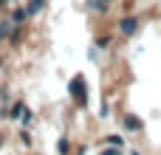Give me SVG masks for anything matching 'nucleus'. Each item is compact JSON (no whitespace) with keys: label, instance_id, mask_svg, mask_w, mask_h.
<instances>
[{"label":"nucleus","instance_id":"20e7f679","mask_svg":"<svg viewBox=\"0 0 161 155\" xmlns=\"http://www.w3.org/2000/svg\"><path fill=\"white\" fill-rule=\"evenodd\" d=\"M42 8H45V0H31V6H28L25 11H28V14H37V11H42Z\"/></svg>","mask_w":161,"mask_h":155},{"label":"nucleus","instance_id":"f03ea898","mask_svg":"<svg viewBox=\"0 0 161 155\" xmlns=\"http://www.w3.org/2000/svg\"><path fill=\"white\" fill-rule=\"evenodd\" d=\"M119 31L127 34V37L136 34V31H139V17H122V20H119Z\"/></svg>","mask_w":161,"mask_h":155},{"label":"nucleus","instance_id":"6e6552de","mask_svg":"<svg viewBox=\"0 0 161 155\" xmlns=\"http://www.w3.org/2000/svg\"><path fill=\"white\" fill-rule=\"evenodd\" d=\"M133 155H142V152H133Z\"/></svg>","mask_w":161,"mask_h":155},{"label":"nucleus","instance_id":"423d86ee","mask_svg":"<svg viewBox=\"0 0 161 155\" xmlns=\"http://www.w3.org/2000/svg\"><path fill=\"white\" fill-rule=\"evenodd\" d=\"M102 155H122V147H110V150H105Z\"/></svg>","mask_w":161,"mask_h":155},{"label":"nucleus","instance_id":"7ed1b4c3","mask_svg":"<svg viewBox=\"0 0 161 155\" xmlns=\"http://www.w3.org/2000/svg\"><path fill=\"white\" fill-rule=\"evenodd\" d=\"M125 127H127V130H133V133H139V130H142L144 124H142V121H139L136 116H125Z\"/></svg>","mask_w":161,"mask_h":155},{"label":"nucleus","instance_id":"f257e3e1","mask_svg":"<svg viewBox=\"0 0 161 155\" xmlns=\"http://www.w3.org/2000/svg\"><path fill=\"white\" fill-rule=\"evenodd\" d=\"M71 99H74L79 107L88 104V85H85V76H74V82H71Z\"/></svg>","mask_w":161,"mask_h":155},{"label":"nucleus","instance_id":"0eeeda50","mask_svg":"<svg viewBox=\"0 0 161 155\" xmlns=\"http://www.w3.org/2000/svg\"><path fill=\"white\" fill-rule=\"evenodd\" d=\"M68 150H71V144H68V141H59V152L65 155V152H68Z\"/></svg>","mask_w":161,"mask_h":155},{"label":"nucleus","instance_id":"39448f33","mask_svg":"<svg viewBox=\"0 0 161 155\" xmlns=\"http://www.w3.org/2000/svg\"><path fill=\"white\" fill-rule=\"evenodd\" d=\"M105 141H108L110 147H122V144H125V138H122V136H108Z\"/></svg>","mask_w":161,"mask_h":155}]
</instances>
